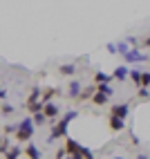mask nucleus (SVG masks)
<instances>
[{"instance_id":"nucleus-23","label":"nucleus","mask_w":150,"mask_h":159,"mask_svg":"<svg viewBox=\"0 0 150 159\" xmlns=\"http://www.w3.org/2000/svg\"><path fill=\"white\" fill-rule=\"evenodd\" d=\"M96 92H101V94H105V97H112V88L108 85V83H105V85H96Z\"/></svg>"},{"instance_id":"nucleus-3","label":"nucleus","mask_w":150,"mask_h":159,"mask_svg":"<svg viewBox=\"0 0 150 159\" xmlns=\"http://www.w3.org/2000/svg\"><path fill=\"white\" fill-rule=\"evenodd\" d=\"M123 58H125V63H143V61H148V56L143 54L141 49H130Z\"/></svg>"},{"instance_id":"nucleus-5","label":"nucleus","mask_w":150,"mask_h":159,"mask_svg":"<svg viewBox=\"0 0 150 159\" xmlns=\"http://www.w3.org/2000/svg\"><path fill=\"white\" fill-rule=\"evenodd\" d=\"M81 143L76 141V139H72V137H67V139H65V150H67V155L70 157H74V155H79L81 152Z\"/></svg>"},{"instance_id":"nucleus-20","label":"nucleus","mask_w":150,"mask_h":159,"mask_svg":"<svg viewBox=\"0 0 150 159\" xmlns=\"http://www.w3.org/2000/svg\"><path fill=\"white\" fill-rule=\"evenodd\" d=\"M61 74H63V76H72V74H76V65H72V63L61 65Z\"/></svg>"},{"instance_id":"nucleus-21","label":"nucleus","mask_w":150,"mask_h":159,"mask_svg":"<svg viewBox=\"0 0 150 159\" xmlns=\"http://www.w3.org/2000/svg\"><path fill=\"white\" fill-rule=\"evenodd\" d=\"M31 119H34V123L36 125H45L49 119H47V116H45V112H38V114H34V116H31Z\"/></svg>"},{"instance_id":"nucleus-31","label":"nucleus","mask_w":150,"mask_h":159,"mask_svg":"<svg viewBox=\"0 0 150 159\" xmlns=\"http://www.w3.org/2000/svg\"><path fill=\"white\" fill-rule=\"evenodd\" d=\"M143 45H146V47H148V49H150V36H148V38H146V40H143Z\"/></svg>"},{"instance_id":"nucleus-12","label":"nucleus","mask_w":150,"mask_h":159,"mask_svg":"<svg viewBox=\"0 0 150 159\" xmlns=\"http://www.w3.org/2000/svg\"><path fill=\"white\" fill-rule=\"evenodd\" d=\"M110 81H112V76H110V74H105V72H101V70L94 74V83H96V85H105V83L110 85Z\"/></svg>"},{"instance_id":"nucleus-19","label":"nucleus","mask_w":150,"mask_h":159,"mask_svg":"<svg viewBox=\"0 0 150 159\" xmlns=\"http://www.w3.org/2000/svg\"><path fill=\"white\" fill-rule=\"evenodd\" d=\"M130 49H132V47L128 45L125 40H119V43H116V54H121V56H125V54H128V52H130Z\"/></svg>"},{"instance_id":"nucleus-26","label":"nucleus","mask_w":150,"mask_h":159,"mask_svg":"<svg viewBox=\"0 0 150 159\" xmlns=\"http://www.w3.org/2000/svg\"><path fill=\"white\" fill-rule=\"evenodd\" d=\"M150 97V90L148 88H141V90H139V99H148Z\"/></svg>"},{"instance_id":"nucleus-18","label":"nucleus","mask_w":150,"mask_h":159,"mask_svg":"<svg viewBox=\"0 0 150 159\" xmlns=\"http://www.w3.org/2000/svg\"><path fill=\"white\" fill-rule=\"evenodd\" d=\"M96 94V85H88V88H83V92H81V101L83 99H92Z\"/></svg>"},{"instance_id":"nucleus-32","label":"nucleus","mask_w":150,"mask_h":159,"mask_svg":"<svg viewBox=\"0 0 150 159\" xmlns=\"http://www.w3.org/2000/svg\"><path fill=\"white\" fill-rule=\"evenodd\" d=\"M114 159H125V157H114Z\"/></svg>"},{"instance_id":"nucleus-15","label":"nucleus","mask_w":150,"mask_h":159,"mask_svg":"<svg viewBox=\"0 0 150 159\" xmlns=\"http://www.w3.org/2000/svg\"><path fill=\"white\" fill-rule=\"evenodd\" d=\"M130 79H132V83L141 90V79H143V72H139V70H130Z\"/></svg>"},{"instance_id":"nucleus-24","label":"nucleus","mask_w":150,"mask_h":159,"mask_svg":"<svg viewBox=\"0 0 150 159\" xmlns=\"http://www.w3.org/2000/svg\"><path fill=\"white\" fill-rule=\"evenodd\" d=\"M9 148H11V146H9V139H7V137H2V141H0V150H2V155L9 150Z\"/></svg>"},{"instance_id":"nucleus-1","label":"nucleus","mask_w":150,"mask_h":159,"mask_svg":"<svg viewBox=\"0 0 150 159\" xmlns=\"http://www.w3.org/2000/svg\"><path fill=\"white\" fill-rule=\"evenodd\" d=\"M79 116V112L76 110H70L65 116H63L61 121H54V128H52V132H49V139L47 141H56V139H67V125H70V121L72 119H76Z\"/></svg>"},{"instance_id":"nucleus-9","label":"nucleus","mask_w":150,"mask_h":159,"mask_svg":"<svg viewBox=\"0 0 150 159\" xmlns=\"http://www.w3.org/2000/svg\"><path fill=\"white\" fill-rule=\"evenodd\" d=\"M128 76H130V67H125V65H119L112 72V79H116V81H125Z\"/></svg>"},{"instance_id":"nucleus-16","label":"nucleus","mask_w":150,"mask_h":159,"mask_svg":"<svg viewBox=\"0 0 150 159\" xmlns=\"http://www.w3.org/2000/svg\"><path fill=\"white\" fill-rule=\"evenodd\" d=\"M54 94H58V90L45 88V90H43V103H52V97H54Z\"/></svg>"},{"instance_id":"nucleus-10","label":"nucleus","mask_w":150,"mask_h":159,"mask_svg":"<svg viewBox=\"0 0 150 159\" xmlns=\"http://www.w3.org/2000/svg\"><path fill=\"white\" fill-rule=\"evenodd\" d=\"M38 101H43V88L40 85H34V88H31L29 99H27V103H38Z\"/></svg>"},{"instance_id":"nucleus-7","label":"nucleus","mask_w":150,"mask_h":159,"mask_svg":"<svg viewBox=\"0 0 150 159\" xmlns=\"http://www.w3.org/2000/svg\"><path fill=\"white\" fill-rule=\"evenodd\" d=\"M81 92H83V88H81L79 81H72L67 85V97L70 99H81Z\"/></svg>"},{"instance_id":"nucleus-25","label":"nucleus","mask_w":150,"mask_h":159,"mask_svg":"<svg viewBox=\"0 0 150 159\" xmlns=\"http://www.w3.org/2000/svg\"><path fill=\"white\" fill-rule=\"evenodd\" d=\"M141 88H150V72H143V79H141Z\"/></svg>"},{"instance_id":"nucleus-4","label":"nucleus","mask_w":150,"mask_h":159,"mask_svg":"<svg viewBox=\"0 0 150 159\" xmlns=\"http://www.w3.org/2000/svg\"><path fill=\"white\" fill-rule=\"evenodd\" d=\"M18 125H20V132H27V134H31V137H34L36 123H34V119H31V116H25L23 121H18Z\"/></svg>"},{"instance_id":"nucleus-22","label":"nucleus","mask_w":150,"mask_h":159,"mask_svg":"<svg viewBox=\"0 0 150 159\" xmlns=\"http://www.w3.org/2000/svg\"><path fill=\"white\" fill-rule=\"evenodd\" d=\"M18 130H20L18 123H7L5 125V134H18Z\"/></svg>"},{"instance_id":"nucleus-2","label":"nucleus","mask_w":150,"mask_h":159,"mask_svg":"<svg viewBox=\"0 0 150 159\" xmlns=\"http://www.w3.org/2000/svg\"><path fill=\"white\" fill-rule=\"evenodd\" d=\"M110 112L114 116H119V119H128V114H130V105H128V103H114L110 108Z\"/></svg>"},{"instance_id":"nucleus-8","label":"nucleus","mask_w":150,"mask_h":159,"mask_svg":"<svg viewBox=\"0 0 150 159\" xmlns=\"http://www.w3.org/2000/svg\"><path fill=\"white\" fill-rule=\"evenodd\" d=\"M58 112H61V110H58V105H56L54 101H52V103H45V116H47L49 121H54L56 116H58Z\"/></svg>"},{"instance_id":"nucleus-27","label":"nucleus","mask_w":150,"mask_h":159,"mask_svg":"<svg viewBox=\"0 0 150 159\" xmlns=\"http://www.w3.org/2000/svg\"><path fill=\"white\" fill-rule=\"evenodd\" d=\"M14 112V105H9V103H2V114H11Z\"/></svg>"},{"instance_id":"nucleus-6","label":"nucleus","mask_w":150,"mask_h":159,"mask_svg":"<svg viewBox=\"0 0 150 159\" xmlns=\"http://www.w3.org/2000/svg\"><path fill=\"white\" fill-rule=\"evenodd\" d=\"M108 125H110V130H112V132H121V130L125 128V119H119V116L110 114V119H108Z\"/></svg>"},{"instance_id":"nucleus-14","label":"nucleus","mask_w":150,"mask_h":159,"mask_svg":"<svg viewBox=\"0 0 150 159\" xmlns=\"http://www.w3.org/2000/svg\"><path fill=\"white\" fill-rule=\"evenodd\" d=\"M20 155H23V150H20V146H11V148H9V150L2 155L5 159H18Z\"/></svg>"},{"instance_id":"nucleus-28","label":"nucleus","mask_w":150,"mask_h":159,"mask_svg":"<svg viewBox=\"0 0 150 159\" xmlns=\"http://www.w3.org/2000/svg\"><path fill=\"white\" fill-rule=\"evenodd\" d=\"M108 52H110V54H116V45L114 43H108Z\"/></svg>"},{"instance_id":"nucleus-30","label":"nucleus","mask_w":150,"mask_h":159,"mask_svg":"<svg viewBox=\"0 0 150 159\" xmlns=\"http://www.w3.org/2000/svg\"><path fill=\"white\" fill-rule=\"evenodd\" d=\"M137 159H150V155H146V152H139V155H137Z\"/></svg>"},{"instance_id":"nucleus-11","label":"nucleus","mask_w":150,"mask_h":159,"mask_svg":"<svg viewBox=\"0 0 150 159\" xmlns=\"http://www.w3.org/2000/svg\"><path fill=\"white\" fill-rule=\"evenodd\" d=\"M25 108H27V112L31 116H34L38 112H45V103H43V101H38V103H25Z\"/></svg>"},{"instance_id":"nucleus-13","label":"nucleus","mask_w":150,"mask_h":159,"mask_svg":"<svg viewBox=\"0 0 150 159\" xmlns=\"http://www.w3.org/2000/svg\"><path fill=\"white\" fill-rule=\"evenodd\" d=\"M25 155H27L29 159H40V157H43V155H40V150H38L34 143H27V146H25Z\"/></svg>"},{"instance_id":"nucleus-17","label":"nucleus","mask_w":150,"mask_h":159,"mask_svg":"<svg viewBox=\"0 0 150 159\" xmlns=\"http://www.w3.org/2000/svg\"><path fill=\"white\" fill-rule=\"evenodd\" d=\"M108 99H110V97H105V94L96 92L94 97H92V103H94V105H99V108H101V105H105V103H108Z\"/></svg>"},{"instance_id":"nucleus-29","label":"nucleus","mask_w":150,"mask_h":159,"mask_svg":"<svg viewBox=\"0 0 150 159\" xmlns=\"http://www.w3.org/2000/svg\"><path fill=\"white\" fill-rule=\"evenodd\" d=\"M0 99H2V103H7V90H5V88L0 90Z\"/></svg>"}]
</instances>
